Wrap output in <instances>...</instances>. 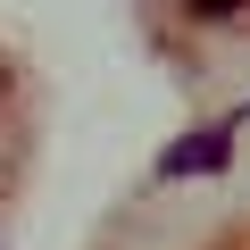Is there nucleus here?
Instances as JSON below:
<instances>
[{"label": "nucleus", "mask_w": 250, "mask_h": 250, "mask_svg": "<svg viewBox=\"0 0 250 250\" xmlns=\"http://www.w3.org/2000/svg\"><path fill=\"white\" fill-rule=\"evenodd\" d=\"M225 159H233V117H225V125H208V134H192V142H175V150L159 159V175H167V184H184V175H217Z\"/></svg>", "instance_id": "nucleus-1"}, {"label": "nucleus", "mask_w": 250, "mask_h": 250, "mask_svg": "<svg viewBox=\"0 0 250 250\" xmlns=\"http://www.w3.org/2000/svg\"><path fill=\"white\" fill-rule=\"evenodd\" d=\"M192 17H233V9H250V0H184Z\"/></svg>", "instance_id": "nucleus-2"}]
</instances>
